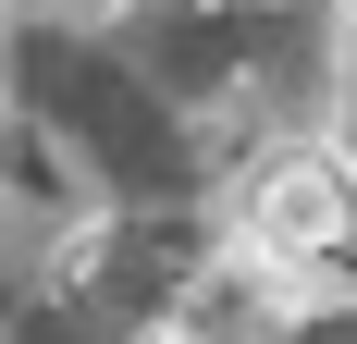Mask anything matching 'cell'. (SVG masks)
I'll list each match as a JSON object with an SVG mask.
<instances>
[{
	"label": "cell",
	"mask_w": 357,
	"mask_h": 344,
	"mask_svg": "<svg viewBox=\"0 0 357 344\" xmlns=\"http://www.w3.org/2000/svg\"><path fill=\"white\" fill-rule=\"evenodd\" d=\"M247 258L259 271H321L333 246L357 234V160L345 148H321V136H296V148H271V160L247 172Z\"/></svg>",
	"instance_id": "6da1fadb"
},
{
	"label": "cell",
	"mask_w": 357,
	"mask_h": 344,
	"mask_svg": "<svg viewBox=\"0 0 357 344\" xmlns=\"http://www.w3.org/2000/svg\"><path fill=\"white\" fill-rule=\"evenodd\" d=\"M0 13H25V0H0Z\"/></svg>",
	"instance_id": "7a4b0ae2"
}]
</instances>
